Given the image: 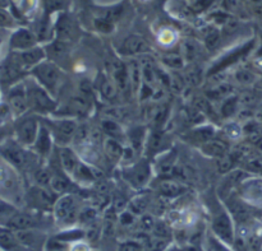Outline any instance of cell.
<instances>
[{"instance_id":"8fae6325","label":"cell","mask_w":262,"mask_h":251,"mask_svg":"<svg viewBox=\"0 0 262 251\" xmlns=\"http://www.w3.org/2000/svg\"><path fill=\"white\" fill-rule=\"evenodd\" d=\"M59 195H56L50 188H42L32 184L31 186L26 188L23 203L27 206V209L35 212H53L54 204Z\"/></svg>"},{"instance_id":"6f0895ef","label":"cell","mask_w":262,"mask_h":251,"mask_svg":"<svg viewBox=\"0 0 262 251\" xmlns=\"http://www.w3.org/2000/svg\"><path fill=\"white\" fill-rule=\"evenodd\" d=\"M142 245L136 241H128L122 245V251H142Z\"/></svg>"},{"instance_id":"003e7915","label":"cell","mask_w":262,"mask_h":251,"mask_svg":"<svg viewBox=\"0 0 262 251\" xmlns=\"http://www.w3.org/2000/svg\"><path fill=\"white\" fill-rule=\"evenodd\" d=\"M0 158H2V157H0Z\"/></svg>"},{"instance_id":"f35d334b","label":"cell","mask_w":262,"mask_h":251,"mask_svg":"<svg viewBox=\"0 0 262 251\" xmlns=\"http://www.w3.org/2000/svg\"><path fill=\"white\" fill-rule=\"evenodd\" d=\"M223 134L227 139L237 142L243 137V127L235 120H227V122L223 125Z\"/></svg>"},{"instance_id":"ee69618b","label":"cell","mask_w":262,"mask_h":251,"mask_svg":"<svg viewBox=\"0 0 262 251\" xmlns=\"http://www.w3.org/2000/svg\"><path fill=\"white\" fill-rule=\"evenodd\" d=\"M161 64L171 70H181L186 65V60L182 54H165L161 56Z\"/></svg>"},{"instance_id":"9c48e42d","label":"cell","mask_w":262,"mask_h":251,"mask_svg":"<svg viewBox=\"0 0 262 251\" xmlns=\"http://www.w3.org/2000/svg\"><path fill=\"white\" fill-rule=\"evenodd\" d=\"M41 119L50 130L56 147H69V145H72L79 124L78 120L61 116H48L41 117Z\"/></svg>"},{"instance_id":"4dcf8cb0","label":"cell","mask_w":262,"mask_h":251,"mask_svg":"<svg viewBox=\"0 0 262 251\" xmlns=\"http://www.w3.org/2000/svg\"><path fill=\"white\" fill-rule=\"evenodd\" d=\"M100 130H101L105 137L120 140L124 144H127V134H125V130L123 129L122 124L119 121H117V120L104 116L101 119V121H100Z\"/></svg>"},{"instance_id":"4316f807","label":"cell","mask_w":262,"mask_h":251,"mask_svg":"<svg viewBox=\"0 0 262 251\" xmlns=\"http://www.w3.org/2000/svg\"><path fill=\"white\" fill-rule=\"evenodd\" d=\"M42 46L45 48L46 58L56 63L58 65H60V63H63L71 54V43L58 40V38H54L50 42L45 43Z\"/></svg>"},{"instance_id":"bcb514c9","label":"cell","mask_w":262,"mask_h":251,"mask_svg":"<svg viewBox=\"0 0 262 251\" xmlns=\"http://www.w3.org/2000/svg\"><path fill=\"white\" fill-rule=\"evenodd\" d=\"M15 116L13 114L12 109L8 105V102L4 98L0 99V127L7 128L12 127L13 122H14Z\"/></svg>"},{"instance_id":"30bf717a","label":"cell","mask_w":262,"mask_h":251,"mask_svg":"<svg viewBox=\"0 0 262 251\" xmlns=\"http://www.w3.org/2000/svg\"><path fill=\"white\" fill-rule=\"evenodd\" d=\"M41 127V116L27 112L17 117L12 125V137L19 144L31 148L37 138Z\"/></svg>"},{"instance_id":"e0dca14e","label":"cell","mask_w":262,"mask_h":251,"mask_svg":"<svg viewBox=\"0 0 262 251\" xmlns=\"http://www.w3.org/2000/svg\"><path fill=\"white\" fill-rule=\"evenodd\" d=\"M152 51L147 41L138 35H129L122 41L117 47V53L119 56L125 58H141L143 55H150Z\"/></svg>"},{"instance_id":"cb8c5ba5","label":"cell","mask_w":262,"mask_h":251,"mask_svg":"<svg viewBox=\"0 0 262 251\" xmlns=\"http://www.w3.org/2000/svg\"><path fill=\"white\" fill-rule=\"evenodd\" d=\"M237 193L247 203L257 206L262 202V179L250 176L241 184L239 188L237 189Z\"/></svg>"},{"instance_id":"3957f363","label":"cell","mask_w":262,"mask_h":251,"mask_svg":"<svg viewBox=\"0 0 262 251\" xmlns=\"http://www.w3.org/2000/svg\"><path fill=\"white\" fill-rule=\"evenodd\" d=\"M30 76L49 93L58 98L66 79V73L60 65L46 59L30 71Z\"/></svg>"},{"instance_id":"836d02e7","label":"cell","mask_w":262,"mask_h":251,"mask_svg":"<svg viewBox=\"0 0 262 251\" xmlns=\"http://www.w3.org/2000/svg\"><path fill=\"white\" fill-rule=\"evenodd\" d=\"M128 73H129V82L132 93L137 94L142 86V68H141V61L138 58H130L127 61Z\"/></svg>"},{"instance_id":"2e32d148","label":"cell","mask_w":262,"mask_h":251,"mask_svg":"<svg viewBox=\"0 0 262 251\" xmlns=\"http://www.w3.org/2000/svg\"><path fill=\"white\" fill-rule=\"evenodd\" d=\"M95 93L100 97L104 102L109 105H117L119 101L120 92L118 87L115 86L114 81L110 78L106 71H100L97 73L96 78L94 81Z\"/></svg>"},{"instance_id":"7dc6e473","label":"cell","mask_w":262,"mask_h":251,"mask_svg":"<svg viewBox=\"0 0 262 251\" xmlns=\"http://www.w3.org/2000/svg\"><path fill=\"white\" fill-rule=\"evenodd\" d=\"M220 41H222L220 31L215 27H210L209 31H206V33H205V47L209 48V50H214V48H216L219 46Z\"/></svg>"},{"instance_id":"be15d7a7","label":"cell","mask_w":262,"mask_h":251,"mask_svg":"<svg viewBox=\"0 0 262 251\" xmlns=\"http://www.w3.org/2000/svg\"><path fill=\"white\" fill-rule=\"evenodd\" d=\"M258 12H260L261 13V14H262V4H260V5H258Z\"/></svg>"},{"instance_id":"8992f818","label":"cell","mask_w":262,"mask_h":251,"mask_svg":"<svg viewBox=\"0 0 262 251\" xmlns=\"http://www.w3.org/2000/svg\"><path fill=\"white\" fill-rule=\"evenodd\" d=\"M81 209V198L77 195V193L59 195L51 212L54 222L61 229L73 227L78 222Z\"/></svg>"},{"instance_id":"681fc988","label":"cell","mask_w":262,"mask_h":251,"mask_svg":"<svg viewBox=\"0 0 262 251\" xmlns=\"http://www.w3.org/2000/svg\"><path fill=\"white\" fill-rule=\"evenodd\" d=\"M38 3H40V0H18L17 9L19 10L23 18L30 17L38 8Z\"/></svg>"},{"instance_id":"74e56055","label":"cell","mask_w":262,"mask_h":251,"mask_svg":"<svg viewBox=\"0 0 262 251\" xmlns=\"http://www.w3.org/2000/svg\"><path fill=\"white\" fill-rule=\"evenodd\" d=\"M150 203H151V198L150 195H148L147 193H141L138 194V195H136L135 198L130 199V202L128 203V207L127 208L129 209L130 212H133V213L137 216V214H143L146 211H147V208L150 207Z\"/></svg>"},{"instance_id":"c3c4849f","label":"cell","mask_w":262,"mask_h":251,"mask_svg":"<svg viewBox=\"0 0 262 251\" xmlns=\"http://www.w3.org/2000/svg\"><path fill=\"white\" fill-rule=\"evenodd\" d=\"M177 40H178V35L171 28H164L158 35L159 43L161 46H164V47H171V46L176 45Z\"/></svg>"},{"instance_id":"5b68a950","label":"cell","mask_w":262,"mask_h":251,"mask_svg":"<svg viewBox=\"0 0 262 251\" xmlns=\"http://www.w3.org/2000/svg\"><path fill=\"white\" fill-rule=\"evenodd\" d=\"M256 47V40L255 38H251V40L245 41V42L239 43L235 47L229 48V50L225 51L224 54L219 56V58L215 59L211 63V65L209 66V69L206 70V77L209 78H214V77L219 76L223 71L228 70L232 66L237 65L241 61L245 60L248 55L253 53Z\"/></svg>"},{"instance_id":"d590c367","label":"cell","mask_w":262,"mask_h":251,"mask_svg":"<svg viewBox=\"0 0 262 251\" xmlns=\"http://www.w3.org/2000/svg\"><path fill=\"white\" fill-rule=\"evenodd\" d=\"M20 246L18 242L17 235L9 227L0 226V249L4 251H13Z\"/></svg>"},{"instance_id":"ab89813d","label":"cell","mask_w":262,"mask_h":251,"mask_svg":"<svg viewBox=\"0 0 262 251\" xmlns=\"http://www.w3.org/2000/svg\"><path fill=\"white\" fill-rule=\"evenodd\" d=\"M40 4L42 7V14L51 15L54 13H61L68 7V0H40Z\"/></svg>"},{"instance_id":"9a60e30c","label":"cell","mask_w":262,"mask_h":251,"mask_svg":"<svg viewBox=\"0 0 262 251\" xmlns=\"http://www.w3.org/2000/svg\"><path fill=\"white\" fill-rule=\"evenodd\" d=\"M40 45L38 38L33 30L25 27V26H18L17 28L12 31L9 38H8V48L9 51H23L32 48L35 46Z\"/></svg>"},{"instance_id":"60d3db41","label":"cell","mask_w":262,"mask_h":251,"mask_svg":"<svg viewBox=\"0 0 262 251\" xmlns=\"http://www.w3.org/2000/svg\"><path fill=\"white\" fill-rule=\"evenodd\" d=\"M234 88H233L232 84L229 83H220L217 86H214L211 89L207 91V98L210 101L212 99H219V101H223L224 98H227L230 94H234Z\"/></svg>"},{"instance_id":"52a82bcc","label":"cell","mask_w":262,"mask_h":251,"mask_svg":"<svg viewBox=\"0 0 262 251\" xmlns=\"http://www.w3.org/2000/svg\"><path fill=\"white\" fill-rule=\"evenodd\" d=\"M120 176L130 189L142 191L152 181V162L146 157H140L132 165L120 167Z\"/></svg>"},{"instance_id":"83f0119b","label":"cell","mask_w":262,"mask_h":251,"mask_svg":"<svg viewBox=\"0 0 262 251\" xmlns=\"http://www.w3.org/2000/svg\"><path fill=\"white\" fill-rule=\"evenodd\" d=\"M125 134H127V144L138 156L142 157L143 149H145L146 138H147L148 134L147 128L143 127V125H135V127H130L129 129L125 130Z\"/></svg>"},{"instance_id":"7bdbcfd3","label":"cell","mask_w":262,"mask_h":251,"mask_svg":"<svg viewBox=\"0 0 262 251\" xmlns=\"http://www.w3.org/2000/svg\"><path fill=\"white\" fill-rule=\"evenodd\" d=\"M97 216H99V209L94 206H84L82 207L81 213H79L78 222L86 229L90 224L97 222Z\"/></svg>"},{"instance_id":"44dd1931","label":"cell","mask_w":262,"mask_h":251,"mask_svg":"<svg viewBox=\"0 0 262 251\" xmlns=\"http://www.w3.org/2000/svg\"><path fill=\"white\" fill-rule=\"evenodd\" d=\"M107 74H109L110 78L114 81L115 86L119 89L120 94L132 93V88H130L129 82V73H128V64L125 63V61L119 60V59L112 60Z\"/></svg>"},{"instance_id":"e7e4bbea","label":"cell","mask_w":262,"mask_h":251,"mask_svg":"<svg viewBox=\"0 0 262 251\" xmlns=\"http://www.w3.org/2000/svg\"><path fill=\"white\" fill-rule=\"evenodd\" d=\"M3 98V92H2V88H0V99Z\"/></svg>"},{"instance_id":"ffe728a7","label":"cell","mask_w":262,"mask_h":251,"mask_svg":"<svg viewBox=\"0 0 262 251\" xmlns=\"http://www.w3.org/2000/svg\"><path fill=\"white\" fill-rule=\"evenodd\" d=\"M251 173L247 172L246 170L242 168H234L230 172L223 175L222 181L219 184V188H217L216 195L219 196L220 200H224L228 195L233 193V191H237V189L239 188L241 184L246 180L247 178H250Z\"/></svg>"},{"instance_id":"6da1fadb","label":"cell","mask_w":262,"mask_h":251,"mask_svg":"<svg viewBox=\"0 0 262 251\" xmlns=\"http://www.w3.org/2000/svg\"><path fill=\"white\" fill-rule=\"evenodd\" d=\"M0 157L22 176H30L36 167L45 163L31 148L19 144L13 137L8 138L0 144Z\"/></svg>"},{"instance_id":"f5cc1de1","label":"cell","mask_w":262,"mask_h":251,"mask_svg":"<svg viewBox=\"0 0 262 251\" xmlns=\"http://www.w3.org/2000/svg\"><path fill=\"white\" fill-rule=\"evenodd\" d=\"M94 26L101 33H110L114 30V22H112V20L106 19L104 17H100V15L94 19Z\"/></svg>"},{"instance_id":"1f68e13d","label":"cell","mask_w":262,"mask_h":251,"mask_svg":"<svg viewBox=\"0 0 262 251\" xmlns=\"http://www.w3.org/2000/svg\"><path fill=\"white\" fill-rule=\"evenodd\" d=\"M124 143L120 142V140L105 137L101 144L102 155H104V157H106L112 163L119 165L120 160H122L123 152H124Z\"/></svg>"},{"instance_id":"6125c7cd","label":"cell","mask_w":262,"mask_h":251,"mask_svg":"<svg viewBox=\"0 0 262 251\" xmlns=\"http://www.w3.org/2000/svg\"><path fill=\"white\" fill-rule=\"evenodd\" d=\"M255 55H256V58H261L262 59V43H261L260 46H258L257 50H256Z\"/></svg>"},{"instance_id":"ac0fdd59","label":"cell","mask_w":262,"mask_h":251,"mask_svg":"<svg viewBox=\"0 0 262 251\" xmlns=\"http://www.w3.org/2000/svg\"><path fill=\"white\" fill-rule=\"evenodd\" d=\"M9 55L27 73H30L35 66H37L38 64L48 59L42 45L35 46V47L23 51H9Z\"/></svg>"},{"instance_id":"9f6ffc18","label":"cell","mask_w":262,"mask_h":251,"mask_svg":"<svg viewBox=\"0 0 262 251\" xmlns=\"http://www.w3.org/2000/svg\"><path fill=\"white\" fill-rule=\"evenodd\" d=\"M68 251H92L91 245L89 242H86L84 240H81V241H76L69 244Z\"/></svg>"},{"instance_id":"03108f58","label":"cell","mask_w":262,"mask_h":251,"mask_svg":"<svg viewBox=\"0 0 262 251\" xmlns=\"http://www.w3.org/2000/svg\"><path fill=\"white\" fill-rule=\"evenodd\" d=\"M0 251H4V250H3V249H0Z\"/></svg>"},{"instance_id":"f907efd6","label":"cell","mask_w":262,"mask_h":251,"mask_svg":"<svg viewBox=\"0 0 262 251\" xmlns=\"http://www.w3.org/2000/svg\"><path fill=\"white\" fill-rule=\"evenodd\" d=\"M17 22L13 13L8 9H0V28L2 30H14L17 28Z\"/></svg>"},{"instance_id":"db71d44e","label":"cell","mask_w":262,"mask_h":251,"mask_svg":"<svg viewBox=\"0 0 262 251\" xmlns=\"http://www.w3.org/2000/svg\"><path fill=\"white\" fill-rule=\"evenodd\" d=\"M212 3H214V0H192L189 7H191L193 14H201L211 7Z\"/></svg>"},{"instance_id":"e575fe53","label":"cell","mask_w":262,"mask_h":251,"mask_svg":"<svg viewBox=\"0 0 262 251\" xmlns=\"http://www.w3.org/2000/svg\"><path fill=\"white\" fill-rule=\"evenodd\" d=\"M238 109H239V97L237 94H230L227 98L223 99L219 107L220 115L225 120H230L233 116H235Z\"/></svg>"},{"instance_id":"816d5d0a","label":"cell","mask_w":262,"mask_h":251,"mask_svg":"<svg viewBox=\"0 0 262 251\" xmlns=\"http://www.w3.org/2000/svg\"><path fill=\"white\" fill-rule=\"evenodd\" d=\"M207 246H209L210 251H234L230 245L225 244L220 239H217L214 234L207 235Z\"/></svg>"},{"instance_id":"8d00e7d4","label":"cell","mask_w":262,"mask_h":251,"mask_svg":"<svg viewBox=\"0 0 262 251\" xmlns=\"http://www.w3.org/2000/svg\"><path fill=\"white\" fill-rule=\"evenodd\" d=\"M18 211L17 204L0 196V226H7Z\"/></svg>"},{"instance_id":"11a10c76","label":"cell","mask_w":262,"mask_h":251,"mask_svg":"<svg viewBox=\"0 0 262 251\" xmlns=\"http://www.w3.org/2000/svg\"><path fill=\"white\" fill-rule=\"evenodd\" d=\"M186 78L189 83L193 84V86H196V84L201 83L202 78H204V73H202V71L200 70L197 66H193V68H191L188 71H187Z\"/></svg>"},{"instance_id":"d6986e66","label":"cell","mask_w":262,"mask_h":251,"mask_svg":"<svg viewBox=\"0 0 262 251\" xmlns=\"http://www.w3.org/2000/svg\"><path fill=\"white\" fill-rule=\"evenodd\" d=\"M31 149H32L33 152L38 156V158L45 163L49 162V160H50L51 156L54 155V152H55L56 149L53 135H51L50 130L46 127L45 122L42 121V119H41L40 132H38L37 138H36L35 143L32 144Z\"/></svg>"},{"instance_id":"7a4b0ae2","label":"cell","mask_w":262,"mask_h":251,"mask_svg":"<svg viewBox=\"0 0 262 251\" xmlns=\"http://www.w3.org/2000/svg\"><path fill=\"white\" fill-rule=\"evenodd\" d=\"M26 91H27L28 109L32 114L41 117L53 116L59 107L58 98L49 93L42 86L37 83L31 76L25 79Z\"/></svg>"},{"instance_id":"d6a6232c","label":"cell","mask_w":262,"mask_h":251,"mask_svg":"<svg viewBox=\"0 0 262 251\" xmlns=\"http://www.w3.org/2000/svg\"><path fill=\"white\" fill-rule=\"evenodd\" d=\"M200 150H201L202 155H205L206 157L215 158V160L225 157V156L230 152L227 143H225L224 140L219 139L217 137L200 145Z\"/></svg>"},{"instance_id":"b9f144b4","label":"cell","mask_w":262,"mask_h":251,"mask_svg":"<svg viewBox=\"0 0 262 251\" xmlns=\"http://www.w3.org/2000/svg\"><path fill=\"white\" fill-rule=\"evenodd\" d=\"M200 51H201V46L197 43L194 40H186L182 43V56L184 58L186 63L189 61H194L200 56Z\"/></svg>"},{"instance_id":"f6af8a7d","label":"cell","mask_w":262,"mask_h":251,"mask_svg":"<svg viewBox=\"0 0 262 251\" xmlns=\"http://www.w3.org/2000/svg\"><path fill=\"white\" fill-rule=\"evenodd\" d=\"M234 81L242 86H252L257 82V77L252 70L247 68H238L234 71Z\"/></svg>"},{"instance_id":"d4e9b609","label":"cell","mask_w":262,"mask_h":251,"mask_svg":"<svg viewBox=\"0 0 262 251\" xmlns=\"http://www.w3.org/2000/svg\"><path fill=\"white\" fill-rule=\"evenodd\" d=\"M14 232L17 235L20 246L26 247L30 251H40L45 249L48 239L41 230H20V231Z\"/></svg>"},{"instance_id":"680465c9","label":"cell","mask_w":262,"mask_h":251,"mask_svg":"<svg viewBox=\"0 0 262 251\" xmlns=\"http://www.w3.org/2000/svg\"><path fill=\"white\" fill-rule=\"evenodd\" d=\"M166 251H202L199 246L196 245H184V246H174L168 249Z\"/></svg>"},{"instance_id":"f546056e","label":"cell","mask_w":262,"mask_h":251,"mask_svg":"<svg viewBox=\"0 0 262 251\" xmlns=\"http://www.w3.org/2000/svg\"><path fill=\"white\" fill-rule=\"evenodd\" d=\"M217 129L215 125L212 124H199L194 125L193 129H191L187 134V139L191 140L192 143H197L199 147L204 143L209 142V140L216 138Z\"/></svg>"},{"instance_id":"ba28073f","label":"cell","mask_w":262,"mask_h":251,"mask_svg":"<svg viewBox=\"0 0 262 251\" xmlns=\"http://www.w3.org/2000/svg\"><path fill=\"white\" fill-rule=\"evenodd\" d=\"M22 178L15 168L0 158V196L13 203L23 202L26 186L23 185Z\"/></svg>"},{"instance_id":"7c38bea8","label":"cell","mask_w":262,"mask_h":251,"mask_svg":"<svg viewBox=\"0 0 262 251\" xmlns=\"http://www.w3.org/2000/svg\"><path fill=\"white\" fill-rule=\"evenodd\" d=\"M28 76H30V73L23 70V69L13 60L12 56L9 55V53H8L4 58L0 59V88H2L3 93H4L5 91H8L10 87L15 86L17 83H20V82L25 81Z\"/></svg>"},{"instance_id":"7402d4cb","label":"cell","mask_w":262,"mask_h":251,"mask_svg":"<svg viewBox=\"0 0 262 251\" xmlns=\"http://www.w3.org/2000/svg\"><path fill=\"white\" fill-rule=\"evenodd\" d=\"M55 152L60 167L73 180L74 173L77 172V170H78V167L82 163V160L78 156V153L71 145L69 147H56Z\"/></svg>"},{"instance_id":"4fadbf2b","label":"cell","mask_w":262,"mask_h":251,"mask_svg":"<svg viewBox=\"0 0 262 251\" xmlns=\"http://www.w3.org/2000/svg\"><path fill=\"white\" fill-rule=\"evenodd\" d=\"M173 148V139L164 129H151L148 130L146 138L145 149L142 157L148 158L150 161L155 160L158 156L168 152Z\"/></svg>"},{"instance_id":"603a6c76","label":"cell","mask_w":262,"mask_h":251,"mask_svg":"<svg viewBox=\"0 0 262 251\" xmlns=\"http://www.w3.org/2000/svg\"><path fill=\"white\" fill-rule=\"evenodd\" d=\"M54 33H55L54 38H58V40L66 41L69 43H72L78 37L76 23L66 12L59 13L55 24H54Z\"/></svg>"},{"instance_id":"94428289","label":"cell","mask_w":262,"mask_h":251,"mask_svg":"<svg viewBox=\"0 0 262 251\" xmlns=\"http://www.w3.org/2000/svg\"><path fill=\"white\" fill-rule=\"evenodd\" d=\"M187 217H189V218H192V217H196V216H194V213H189ZM186 221H187V218L182 219V223H183V222H186ZM194 222H196V221H193V219H189V222H187V224H192V223L194 224Z\"/></svg>"},{"instance_id":"484cf974","label":"cell","mask_w":262,"mask_h":251,"mask_svg":"<svg viewBox=\"0 0 262 251\" xmlns=\"http://www.w3.org/2000/svg\"><path fill=\"white\" fill-rule=\"evenodd\" d=\"M177 158H178V155H177L173 148L168 152L158 156L155 160L151 161L154 172L160 176V178H171V175H173L177 168Z\"/></svg>"},{"instance_id":"5bb4252c","label":"cell","mask_w":262,"mask_h":251,"mask_svg":"<svg viewBox=\"0 0 262 251\" xmlns=\"http://www.w3.org/2000/svg\"><path fill=\"white\" fill-rule=\"evenodd\" d=\"M3 98L8 102V105L12 109L13 114H14L15 119L30 112L25 81L20 82V83H17L15 86L10 87L8 91H5L3 93Z\"/></svg>"},{"instance_id":"277c9868","label":"cell","mask_w":262,"mask_h":251,"mask_svg":"<svg viewBox=\"0 0 262 251\" xmlns=\"http://www.w3.org/2000/svg\"><path fill=\"white\" fill-rule=\"evenodd\" d=\"M210 212H211V232L217 239L232 246L235 239V223L227 207L217 195L215 196V202H212L210 206Z\"/></svg>"},{"instance_id":"f1b7e54d","label":"cell","mask_w":262,"mask_h":251,"mask_svg":"<svg viewBox=\"0 0 262 251\" xmlns=\"http://www.w3.org/2000/svg\"><path fill=\"white\" fill-rule=\"evenodd\" d=\"M155 188L158 189L159 194L166 199L178 198L186 193V186L174 180L173 178H160Z\"/></svg>"},{"instance_id":"91938a15","label":"cell","mask_w":262,"mask_h":251,"mask_svg":"<svg viewBox=\"0 0 262 251\" xmlns=\"http://www.w3.org/2000/svg\"><path fill=\"white\" fill-rule=\"evenodd\" d=\"M13 5H14L13 0H0V9L10 10Z\"/></svg>"}]
</instances>
